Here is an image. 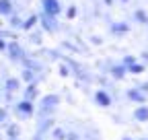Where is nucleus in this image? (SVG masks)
Masks as SVG:
<instances>
[{"mask_svg":"<svg viewBox=\"0 0 148 140\" xmlns=\"http://www.w3.org/2000/svg\"><path fill=\"white\" fill-rule=\"evenodd\" d=\"M58 103H60V97H58V95H47V97H43V101H41V113H47V111L53 109Z\"/></svg>","mask_w":148,"mask_h":140,"instance_id":"f257e3e1","label":"nucleus"},{"mask_svg":"<svg viewBox=\"0 0 148 140\" xmlns=\"http://www.w3.org/2000/svg\"><path fill=\"white\" fill-rule=\"evenodd\" d=\"M41 4H43L45 14H49V16H56L60 12V2L58 0H41Z\"/></svg>","mask_w":148,"mask_h":140,"instance_id":"f03ea898","label":"nucleus"},{"mask_svg":"<svg viewBox=\"0 0 148 140\" xmlns=\"http://www.w3.org/2000/svg\"><path fill=\"white\" fill-rule=\"evenodd\" d=\"M41 23H43V29L45 31H49V33H53L56 31V27H58V25H56V19H53V16H49V14H41Z\"/></svg>","mask_w":148,"mask_h":140,"instance_id":"7ed1b4c3","label":"nucleus"},{"mask_svg":"<svg viewBox=\"0 0 148 140\" xmlns=\"http://www.w3.org/2000/svg\"><path fill=\"white\" fill-rule=\"evenodd\" d=\"M16 111L21 113V115H31V113H33V103H31V101H21V103H16Z\"/></svg>","mask_w":148,"mask_h":140,"instance_id":"20e7f679","label":"nucleus"},{"mask_svg":"<svg viewBox=\"0 0 148 140\" xmlns=\"http://www.w3.org/2000/svg\"><path fill=\"white\" fill-rule=\"evenodd\" d=\"M8 51H10V58L12 60H23V49H21V45H18L16 41H12L8 45Z\"/></svg>","mask_w":148,"mask_h":140,"instance_id":"39448f33","label":"nucleus"},{"mask_svg":"<svg viewBox=\"0 0 148 140\" xmlns=\"http://www.w3.org/2000/svg\"><path fill=\"white\" fill-rule=\"evenodd\" d=\"M95 101L101 105V107H109V103H111V99H109V95H107L105 91H97V95H95Z\"/></svg>","mask_w":148,"mask_h":140,"instance_id":"423d86ee","label":"nucleus"},{"mask_svg":"<svg viewBox=\"0 0 148 140\" xmlns=\"http://www.w3.org/2000/svg\"><path fill=\"white\" fill-rule=\"evenodd\" d=\"M134 117L138 121H148V107H146V105H140V107L134 111Z\"/></svg>","mask_w":148,"mask_h":140,"instance_id":"0eeeda50","label":"nucleus"},{"mask_svg":"<svg viewBox=\"0 0 148 140\" xmlns=\"http://www.w3.org/2000/svg\"><path fill=\"white\" fill-rule=\"evenodd\" d=\"M127 97L132 99V101H138V103H144V101H146V95L140 93V91H136V89H130V91H127Z\"/></svg>","mask_w":148,"mask_h":140,"instance_id":"6e6552de","label":"nucleus"},{"mask_svg":"<svg viewBox=\"0 0 148 140\" xmlns=\"http://www.w3.org/2000/svg\"><path fill=\"white\" fill-rule=\"evenodd\" d=\"M12 12V2L10 0H0V14H10Z\"/></svg>","mask_w":148,"mask_h":140,"instance_id":"1a4fd4ad","label":"nucleus"},{"mask_svg":"<svg viewBox=\"0 0 148 140\" xmlns=\"http://www.w3.org/2000/svg\"><path fill=\"white\" fill-rule=\"evenodd\" d=\"M25 101H31V99H35L37 97V89H35V84H29V89H27V93H25Z\"/></svg>","mask_w":148,"mask_h":140,"instance_id":"9d476101","label":"nucleus"},{"mask_svg":"<svg viewBox=\"0 0 148 140\" xmlns=\"http://www.w3.org/2000/svg\"><path fill=\"white\" fill-rule=\"evenodd\" d=\"M111 74H113L115 78H123V74H125V68H123V66H115L113 70H111Z\"/></svg>","mask_w":148,"mask_h":140,"instance_id":"9b49d317","label":"nucleus"},{"mask_svg":"<svg viewBox=\"0 0 148 140\" xmlns=\"http://www.w3.org/2000/svg\"><path fill=\"white\" fill-rule=\"evenodd\" d=\"M35 23H37V16H35V14H31V16H29V19H27V21H25L21 27H23V29H31Z\"/></svg>","mask_w":148,"mask_h":140,"instance_id":"f8f14e48","label":"nucleus"},{"mask_svg":"<svg viewBox=\"0 0 148 140\" xmlns=\"http://www.w3.org/2000/svg\"><path fill=\"white\" fill-rule=\"evenodd\" d=\"M111 31L113 33H123V31H127V25L125 23H115L113 27H111Z\"/></svg>","mask_w":148,"mask_h":140,"instance_id":"ddd939ff","label":"nucleus"},{"mask_svg":"<svg viewBox=\"0 0 148 140\" xmlns=\"http://www.w3.org/2000/svg\"><path fill=\"white\" fill-rule=\"evenodd\" d=\"M6 89H8V91H16V89H18V80H16V78H8V80H6Z\"/></svg>","mask_w":148,"mask_h":140,"instance_id":"4468645a","label":"nucleus"},{"mask_svg":"<svg viewBox=\"0 0 148 140\" xmlns=\"http://www.w3.org/2000/svg\"><path fill=\"white\" fill-rule=\"evenodd\" d=\"M130 72L140 74V72H144V66H142V64H132V66H130Z\"/></svg>","mask_w":148,"mask_h":140,"instance_id":"2eb2a0df","label":"nucleus"},{"mask_svg":"<svg viewBox=\"0 0 148 140\" xmlns=\"http://www.w3.org/2000/svg\"><path fill=\"white\" fill-rule=\"evenodd\" d=\"M136 19H138L140 23H148V16H146L144 10H136Z\"/></svg>","mask_w":148,"mask_h":140,"instance_id":"dca6fc26","label":"nucleus"},{"mask_svg":"<svg viewBox=\"0 0 148 140\" xmlns=\"http://www.w3.org/2000/svg\"><path fill=\"white\" fill-rule=\"evenodd\" d=\"M53 140H66V132L58 128V130H56V132H53Z\"/></svg>","mask_w":148,"mask_h":140,"instance_id":"f3484780","label":"nucleus"},{"mask_svg":"<svg viewBox=\"0 0 148 140\" xmlns=\"http://www.w3.org/2000/svg\"><path fill=\"white\" fill-rule=\"evenodd\" d=\"M8 136H10V138H16V136H18V126L12 124V126L8 128Z\"/></svg>","mask_w":148,"mask_h":140,"instance_id":"a211bd4d","label":"nucleus"},{"mask_svg":"<svg viewBox=\"0 0 148 140\" xmlns=\"http://www.w3.org/2000/svg\"><path fill=\"white\" fill-rule=\"evenodd\" d=\"M6 119H8L6 109H2V107H0V126H2V124H6Z\"/></svg>","mask_w":148,"mask_h":140,"instance_id":"6ab92c4d","label":"nucleus"},{"mask_svg":"<svg viewBox=\"0 0 148 140\" xmlns=\"http://www.w3.org/2000/svg\"><path fill=\"white\" fill-rule=\"evenodd\" d=\"M123 64H125V66H132V64H136V58H134V56H127V58L123 60Z\"/></svg>","mask_w":148,"mask_h":140,"instance_id":"aec40b11","label":"nucleus"},{"mask_svg":"<svg viewBox=\"0 0 148 140\" xmlns=\"http://www.w3.org/2000/svg\"><path fill=\"white\" fill-rule=\"evenodd\" d=\"M10 25H12V27H21L23 23H21V19H18V16H14V19L10 21Z\"/></svg>","mask_w":148,"mask_h":140,"instance_id":"412c9836","label":"nucleus"},{"mask_svg":"<svg viewBox=\"0 0 148 140\" xmlns=\"http://www.w3.org/2000/svg\"><path fill=\"white\" fill-rule=\"evenodd\" d=\"M60 74H62V76H68V74H70V72H68V68H66V66H62V68H60Z\"/></svg>","mask_w":148,"mask_h":140,"instance_id":"4be33fe9","label":"nucleus"},{"mask_svg":"<svg viewBox=\"0 0 148 140\" xmlns=\"http://www.w3.org/2000/svg\"><path fill=\"white\" fill-rule=\"evenodd\" d=\"M66 140H78L76 134H66Z\"/></svg>","mask_w":148,"mask_h":140,"instance_id":"5701e85b","label":"nucleus"},{"mask_svg":"<svg viewBox=\"0 0 148 140\" xmlns=\"http://www.w3.org/2000/svg\"><path fill=\"white\" fill-rule=\"evenodd\" d=\"M23 76H25L27 80H31V78H33V76H31V70H25V74H23Z\"/></svg>","mask_w":148,"mask_h":140,"instance_id":"b1692460","label":"nucleus"},{"mask_svg":"<svg viewBox=\"0 0 148 140\" xmlns=\"http://www.w3.org/2000/svg\"><path fill=\"white\" fill-rule=\"evenodd\" d=\"M4 47H6V45H4V41H2V39H0V49H4Z\"/></svg>","mask_w":148,"mask_h":140,"instance_id":"393cba45","label":"nucleus"},{"mask_svg":"<svg viewBox=\"0 0 148 140\" xmlns=\"http://www.w3.org/2000/svg\"><path fill=\"white\" fill-rule=\"evenodd\" d=\"M123 140H132V138H123Z\"/></svg>","mask_w":148,"mask_h":140,"instance_id":"a878e982","label":"nucleus"},{"mask_svg":"<svg viewBox=\"0 0 148 140\" xmlns=\"http://www.w3.org/2000/svg\"><path fill=\"white\" fill-rule=\"evenodd\" d=\"M8 140H16V138H8Z\"/></svg>","mask_w":148,"mask_h":140,"instance_id":"bb28decb","label":"nucleus"},{"mask_svg":"<svg viewBox=\"0 0 148 140\" xmlns=\"http://www.w3.org/2000/svg\"><path fill=\"white\" fill-rule=\"evenodd\" d=\"M123 2H127V0H123Z\"/></svg>","mask_w":148,"mask_h":140,"instance_id":"cd10ccee","label":"nucleus"}]
</instances>
